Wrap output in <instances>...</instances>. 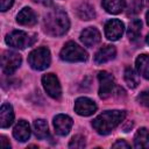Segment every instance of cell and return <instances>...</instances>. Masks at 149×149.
<instances>
[{"mask_svg":"<svg viewBox=\"0 0 149 149\" xmlns=\"http://www.w3.org/2000/svg\"><path fill=\"white\" fill-rule=\"evenodd\" d=\"M70 28V21L64 10L54 8L44 16V30L51 36H62Z\"/></svg>","mask_w":149,"mask_h":149,"instance_id":"obj_1","label":"cell"},{"mask_svg":"<svg viewBox=\"0 0 149 149\" xmlns=\"http://www.w3.org/2000/svg\"><path fill=\"white\" fill-rule=\"evenodd\" d=\"M126 118V112L125 111H106L98 115L93 121L92 126L97 130L98 134L100 135H107L111 133L123 119Z\"/></svg>","mask_w":149,"mask_h":149,"instance_id":"obj_2","label":"cell"},{"mask_svg":"<svg viewBox=\"0 0 149 149\" xmlns=\"http://www.w3.org/2000/svg\"><path fill=\"white\" fill-rule=\"evenodd\" d=\"M50 61H51L50 51L48 48H44V47H41V48L33 50L28 56L29 65L34 70H37V71L47 69L50 65Z\"/></svg>","mask_w":149,"mask_h":149,"instance_id":"obj_3","label":"cell"},{"mask_svg":"<svg viewBox=\"0 0 149 149\" xmlns=\"http://www.w3.org/2000/svg\"><path fill=\"white\" fill-rule=\"evenodd\" d=\"M59 56L66 62H84L87 59V52L74 42H68L61 50Z\"/></svg>","mask_w":149,"mask_h":149,"instance_id":"obj_4","label":"cell"},{"mask_svg":"<svg viewBox=\"0 0 149 149\" xmlns=\"http://www.w3.org/2000/svg\"><path fill=\"white\" fill-rule=\"evenodd\" d=\"M33 42L34 38H30L29 35L22 30H14L6 36V43L13 48L24 49L26 47L33 44Z\"/></svg>","mask_w":149,"mask_h":149,"instance_id":"obj_5","label":"cell"},{"mask_svg":"<svg viewBox=\"0 0 149 149\" xmlns=\"http://www.w3.org/2000/svg\"><path fill=\"white\" fill-rule=\"evenodd\" d=\"M21 56L13 51H5L1 58L2 71L6 74H12L16 71V69L21 64Z\"/></svg>","mask_w":149,"mask_h":149,"instance_id":"obj_6","label":"cell"},{"mask_svg":"<svg viewBox=\"0 0 149 149\" xmlns=\"http://www.w3.org/2000/svg\"><path fill=\"white\" fill-rule=\"evenodd\" d=\"M42 84L47 93L54 98V99H59L62 95V88L59 85V81L57 77L54 73H47L42 77Z\"/></svg>","mask_w":149,"mask_h":149,"instance_id":"obj_7","label":"cell"},{"mask_svg":"<svg viewBox=\"0 0 149 149\" xmlns=\"http://www.w3.org/2000/svg\"><path fill=\"white\" fill-rule=\"evenodd\" d=\"M99 79V95L102 99H106L111 95L114 88V78L107 71H100L98 73Z\"/></svg>","mask_w":149,"mask_h":149,"instance_id":"obj_8","label":"cell"},{"mask_svg":"<svg viewBox=\"0 0 149 149\" xmlns=\"http://www.w3.org/2000/svg\"><path fill=\"white\" fill-rule=\"evenodd\" d=\"M123 30H125V26L118 19H112V20L107 21L105 24V35L111 41L119 40L122 36Z\"/></svg>","mask_w":149,"mask_h":149,"instance_id":"obj_9","label":"cell"},{"mask_svg":"<svg viewBox=\"0 0 149 149\" xmlns=\"http://www.w3.org/2000/svg\"><path fill=\"white\" fill-rule=\"evenodd\" d=\"M97 111V105L93 100L86 98V97H81L78 98L74 102V112L78 115L81 116H88L92 115L94 112Z\"/></svg>","mask_w":149,"mask_h":149,"instance_id":"obj_10","label":"cell"},{"mask_svg":"<svg viewBox=\"0 0 149 149\" xmlns=\"http://www.w3.org/2000/svg\"><path fill=\"white\" fill-rule=\"evenodd\" d=\"M54 127L58 135L65 136L69 134L72 127V119L65 114H58L54 118Z\"/></svg>","mask_w":149,"mask_h":149,"instance_id":"obj_11","label":"cell"},{"mask_svg":"<svg viewBox=\"0 0 149 149\" xmlns=\"http://www.w3.org/2000/svg\"><path fill=\"white\" fill-rule=\"evenodd\" d=\"M80 41L83 42L84 45H86L88 48H92V47H94L95 44L99 43V41H100V33H99V30L97 28L88 27V28L84 29L80 33Z\"/></svg>","mask_w":149,"mask_h":149,"instance_id":"obj_12","label":"cell"},{"mask_svg":"<svg viewBox=\"0 0 149 149\" xmlns=\"http://www.w3.org/2000/svg\"><path fill=\"white\" fill-rule=\"evenodd\" d=\"M16 21L21 26L30 27V26H34L37 22V17H36V14L34 13V10L31 8L24 7L19 12V14L16 16Z\"/></svg>","mask_w":149,"mask_h":149,"instance_id":"obj_13","label":"cell"},{"mask_svg":"<svg viewBox=\"0 0 149 149\" xmlns=\"http://www.w3.org/2000/svg\"><path fill=\"white\" fill-rule=\"evenodd\" d=\"M116 55V50L113 45H104L102 48H100L95 56H94V62L97 64H104L111 59H113Z\"/></svg>","mask_w":149,"mask_h":149,"instance_id":"obj_14","label":"cell"},{"mask_svg":"<svg viewBox=\"0 0 149 149\" xmlns=\"http://www.w3.org/2000/svg\"><path fill=\"white\" fill-rule=\"evenodd\" d=\"M13 136L20 142L27 141L30 136V127L28 122L24 120H20L13 129Z\"/></svg>","mask_w":149,"mask_h":149,"instance_id":"obj_15","label":"cell"},{"mask_svg":"<svg viewBox=\"0 0 149 149\" xmlns=\"http://www.w3.org/2000/svg\"><path fill=\"white\" fill-rule=\"evenodd\" d=\"M14 112L9 104H2L0 108V126L1 128H7L13 123Z\"/></svg>","mask_w":149,"mask_h":149,"instance_id":"obj_16","label":"cell"},{"mask_svg":"<svg viewBox=\"0 0 149 149\" xmlns=\"http://www.w3.org/2000/svg\"><path fill=\"white\" fill-rule=\"evenodd\" d=\"M102 7L111 14H119L126 7L125 0H102Z\"/></svg>","mask_w":149,"mask_h":149,"instance_id":"obj_17","label":"cell"},{"mask_svg":"<svg viewBox=\"0 0 149 149\" xmlns=\"http://www.w3.org/2000/svg\"><path fill=\"white\" fill-rule=\"evenodd\" d=\"M135 64H136V69L139 73L143 78L149 79V55H146V54L140 55L136 58Z\"/></svg>","mask_w":149,"mask_h":149,"instance_id":"obj_18","label":"cell"},{"mask_svg":"<svg viewBox=\"0 0 149 149\" xmlns=\"http://www.w3.org/2000/svg\"><path fill=\"white\" fill-rule=\"evenodd\" d=\"M135 148H149V130L146 128H140L134 137Z\"/></svg>","mask_w":149,"mask_h":149,"instance_id":"obj_19","label":"cell"},{"mask_svg":"<svg viewBox=\"0 0 149 149\" xmlns=\"http://www.w3.org/2000/svg\"><path fill=\"white\" fill-rule=\"evenodd\" d=\"M77 15L81 20H91L95 16V12L90 3L83 2L77 7Z\"/></svg>","mask_w":149,"mask_h":149,"instance_id":"obj_20","label":"cell"},{"mask_svg":"<svg viewBox=\"0 0 149 149\" xmlns=\"http://www.w3.org/2000/svg\"><path fill=\"white\" fill-rule=\"evenodd\" d=\"M34 130H35V135L40 140H44L49 136L48 123L43 119H37L34 121Z\"/></svg>","mask_w":149,"mask_h":149,"instance_id":"obj_21","label":"cell"},{"mask_svg":"<svg viewBox=\"0 0 149 149\" xmlns=\"http://www.w3.org/2000/svg\"><path fill=\"white\" fill-rule=\"evenodd\" d=\"M141 27H142L141 20H139V19L132 20L129 22V26H128V29H127V36H128V38L132 40V41L137 40V37L140 36V33H141Z\"/></svg>","mask_w":149,"mask_h":149,"instance_id":"obj_22","label":"cell"},{"mask_svg":"<svg viewBox=\"0 0 149 149\" xmlns=\"http://www.w3.org/2000/svg\"><path fill=\"white\" fill-rule=\"evenodd\" d=\"M125 80L127 83V85L130 88H135L139 84H140V78L139 74L135 72V70L130 66H127L125 69Z\"/></svg>","mask_w":149,"mask_h":149,"instance_id":"obj_23","label":"cell"},{"mask_svg":"<svg viewBox=\"0 0 149 149\" xmlns=\"http://www.w3.org/2000/svg\"><path fill=\"white\" fill-rule=\"evenodd\" d=\"M86 146V141L85 137L81 135H76L71 139L70 143H69V148H76V149H80L84 148Z\"/></svg>","mask_w":149,"mask_h":149,"instance_id":"obj_24","label":"cell"},{"mask_svg":"<svg viewBox=\"0 0 149 149\" xmlns=\"http://www.w3.org/2000/svg\"><path fill=\"white\" fill-rule=\"evenodd\" d=\"M136 99H137V101H139L141 105H143V106H146V107L149 108V90H146V91L141 92V93L137 95Z\"/></svg>","mask_w":149,"mask_h":149,"instance_id":"obj_25","label":"cell"},{"mask_svg":"<svg viewBox=\"0 0 149 149\" xmlns=\"http://www.w3.org/2000/svg\"><path fill=\"white\" fill-rule=\"evenodd\" d=\"M14 0H0V8L2 12H6L7 9H9L13 6Z\"/></svg>","mask_w":149,"mask_h":149,"instance_id":"obj_26","label":"cell"},{"mask_svg":"<svg viewBox=\"0 0 149 149\" xmlns=\"http://www.w3.org/2000/svg\"><path fill=\"white\" fill-rule=\"evenodd\" d=\"M113 148H130V144H128L126 141H123V140H119V141H116L115 143H113V146H112Z\"/></svg>","mask_w":149,"mask_h":149,"instance_id":"obj_27","label":"cell"},{"mask_svg":"<svg viewBox=\"0 0 149 149\" xmlns=\"http://www.w3.org/2000/svg\"><path fill=\"white\" fill-rule=\"evenodd\" d=\"M0 147L3 149H9L10 148V143L7 141V139L5 136H0Z\"/></svg>","mask_w":149,"mask_h":149,"instance_id":"obj_28","label":"cell"},{"mask_svg":"<svg viewBox=\"0 0 149 149\" xmlns=\"http://www.w3.org/2000/svg\"><path fill=\"white\" fill-rule=\"evenodd\" d=\"M35 2H38V3H42L44 6H50L51 5V0H34Z\"/></svg>","mask_w":149,"mask_h":149,"instance_id":"obj_29","label":"cell"},{"mask_svg":"<svg viewBox=\"0 0 149 149\" xmlns=\"http://www.w3.org/2000/svg\"><path fill=\"white\" fill-rule=\"evenodd\" d=\"M146 19H147V23L149 24V10L147 12V15H146Z\"/></svg>","mask_w":149,"mask_h":149,"instance_id":"obj_30","label":"cell"},{"mask_svg":"<svg viewBox=\"0 0 149 149\" xmlns=\"http://www.w3.org/2000/svg\"><path fill=\"white\" fill-rule=\"evenodd\" d=\"M147 43L149 44V34H148V36H147Z\"/></svg>","mask_w":149,"mask_h":149,"instance_id":"obj_31","label":"cell"}]
</instances>
